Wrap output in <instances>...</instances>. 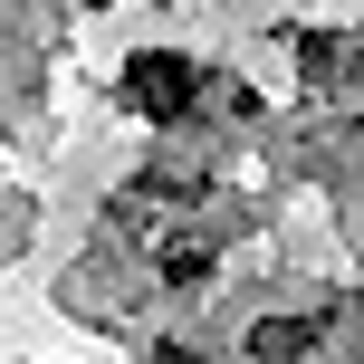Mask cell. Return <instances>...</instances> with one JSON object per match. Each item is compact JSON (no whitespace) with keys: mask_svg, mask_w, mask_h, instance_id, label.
Masks as SVG:
<instances>
[{"mask_svg":"<svg viewBox=\"0 0 364 364\" xmlns=\"http://www.w3.org/2000/svg\"><path fill=\"white\" fill-rule=\"evenodd\" d=\"M164 278H173V288H201V278H211V250H201V240H173V250H164Z\"/></svg>","mask_w":364,"mask_h":364,"instance_id":"cell-2","label":"cell"},{"mask_svg":"<svg viewBox=\"0 0 364 364\" xmlns=\"http://www.w3.org/2000/svg\"><path fill=\"white\" fill-rule=\"evenodd\" d=\"M297 346H307V326H288V316L259 326V355H269V364H297Z\"/></svg>","mask_w":364,"mask_h":364,"instance_id":"cell-3","label":"cell"},{"mask_svg":"<svg viewBox=\"0 0 364 364\" xmlns=\"http://www.w3.org/2000/svg\"><path fill=\"white\" fill-rule=\"evenodd\" d=\"M125 96H134V115H154V125H173L182 106H192V68H182V58H134L125 68Z\"/></svg>","mask_w":364,"mask_h":364,"instance_id":"cell-1","label":"cell"}]
</instances>
